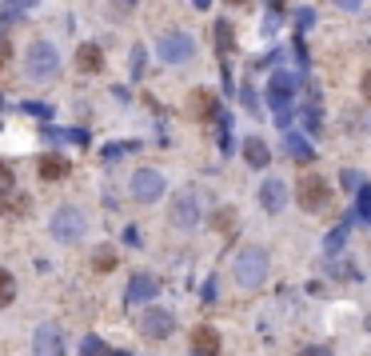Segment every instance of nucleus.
<instances>
[{"label": "nucleus", "instance_id": "nucleus-18", "mask_svg": "<svg viewBox=\"0 0 371 356\" xmlns=\"http://www.w3.org/2000/svg\"><path fill=\"white\" fill-rule=\"evenodd\" d=\"M12 296H16V280H12L9 268H0V308L12 305Z\"/></svg>", "mask_w": 371, "mask_h": 356}, {"label": "nucleus", "instance_id": "nucleus-16", "mask_svg": "<svg viewBox=\"0 0 371 356\" xmlns=\"http://www.w3.org/2000/svg\"><path fill=\"white\" fill-rule=\"evenodd\" d=\"M156 280H152V276H136V280H132V288H128V300L132 305H144V300H152V296H156Z\"/></svg>", "mask_w": 371, "mask_h": 356}, {"label": "nucleus", "instance_id": "nucleus-23", "mask_svg": "<svg viewBox=\"0 0 371 356\" xmlns=\"http://www.w3.org/2000/svg\"><path fill=\"white\" fill-rule=\"evenodd\" d=\"M9 56H12V49H9V41H0V68L9 64Z\"/></svg>", "mask_w": 371, "mask_h": 356}, {"label": "nucleus", "instance_id": "nucleus-4", "mask_svg": "<svg viewBox=\"0 0 371 356\" xmlns=\"http://www.w3.org/2000/svg\"><path fill=\"white\" fill-rule=\"evenodd\" d=\"M296 200H300L303 213H315V208H323L331 200V184L315 173H303L300 184H296Z\"/></svg>", "mask_w": 371, "mask_h": 356}, {"label": "nucleus", "instance_id": "nucleus-21", "mask_svg": "<svg viewBox=\"0 0 371 356\" xmlns=\"http://www.w3.org/2000/svg\"><path fill=\"white\" fill-rule=\"evenodd\" d=\"M216 36H220V52H231V24L228 21L216 24Z\"/></svg>", "mask_w": 371, "mask_h": 356}, {"label": "nucleus", "instance_id": "nucleus-5", "mask_svg": "<svg viewBox=\"0 0 371 356\" xmlns=\"http://www.w3.org/2000/svg\"><path fill=\"white\" fill-rule=\"evenodd\" d=\"M156 52H160V61H168V64H188L192 56H196V41H192L188 32H164Z\"/></svg>", "mask_w": 371, "mask_h": 356}, {"label": "nucleus", "instance_id": "nucleus-12", "mask_svg": "<svg viewBox=\"0 0 371 356\" xmlns=\"http://www.w3.org/2000/svg\"><path fill=\"white\" fill-rule=\"evenodd\" d=\"M192 352H196V356H216V352H220V332L208 328V325L192 328Z\"/></svg>", "mask_w": 371, "mask_h": 356}, {"label": "nucleus", "instance_id": "nucleus-13", "mask_svg": "<svg viewBox=\"0 0 371 356\" xmlns=\"http://www.w3.org/2000/svg\"><path fill=\"white\" fill-rule=\"evenodd\" d=\"M240 153H244V161H248L251 168H268V161H271V153H268V144H263L260 136H244V144H240Z\"/></svg>", "mask_w": 371, "mask_h": 356}, {"label": "nucleus", "instance_id": "nucleus-24", "mask_svg": "<svg viewBox=\"0 0 371 356\" xmlns=\"http://www.w3.org/2000/svg\"><path fill=\"white\" fill-rule=\"evenodd\" d=\"M360 88H363V96H367V101H371V68L363 72V81H360Z\"/></svg>", "mask_w": 371, "mask_h": 356}, {"label": "nucleus", "instance_id": "nucleus-6", "mask_svg": "<svg viewBox=\"0 0 371 356\" xmlns=\"http://www.w3.org/2000/svg\"><path fill=\"white\" fill-rule=\"evenodd\" d=\"M132 196L140 204H156L164 196V176L156 168H136L132 173Z\"/></svg>", "mask_w": 371, "mask_h": 356}, {"label": "nucleus", "instance_id": "nucleus-1", "mask_svg": "<svg viewBox=\"0 0 371 356\" xmlns=\"http://www.w3.org/2000/svg\"><path fill=\"white\" fill-rule=\"evenodd\" d=\"M84 228H88V220H84V213L76 208V204L56 208V213H52V224H48L52 240H61V245H76V240L84 236Z\"/></svg>", "mask_w": 371, "mask_h": 356}, {"label": "nucleus", "instance_id": "nucleus-11", "mask_svg": "<svg viewBox=\"0 0 371 356\" xmlns=\"http://www.w3.org/2000/svg\"><path fill=\"white\" fill-rule=\"evenodd\" d=\"M36 356H64V336L56 325L36 328Z\"/></svg>", "mask_w": 371, "mask_h": 356}, {"label": "nucleus", "instance_id": "nucleus-10", "mask_svg": "<svg viewBox=\"0 0 371 356\" xmlns=\"http://www.w3.org/2000/svg\"><path fill=\"white\" fill-rule=\"evenodd\" d=\"M172 224L176 228H196L200 224V208H196V196L192 193H184L180 200L172 204Z\"/></svg>", "mask_w": 371, "mask_h": 356}, {"label": "nucleus", "instance_id": "nucleus-8", "mask_svg": "<svg viewBox=\"0 0 371 356\" xmlns=\"http://www.w3.org/2000/svg\"><path fill=\"white\" fill-rule=\"evenodd\" d=\"M140 328H144V336H152V340H164V336H172V328H176V316H172L168 308L152 305L148 312L140 316Z\"/></svg>", "mask_w": 371, "mask_h": 356}, {"label": "nucleus", "instance_id": "nucleus-22", "mask_svg": "<svg viewBox=\"0 0 371 356\" xmlns=\"http://www.w3.org/2000/svg\"><path fill=\"white\" fill-rule=\"evenodd\" d=\"M12 184H16L12 168H9V164H0V196H9V193H12Z\"/></svg>", "mask_w": 371, "mask_h": 356}, {"label": "nucleus", "instance_id": "nucleus-3", "mask_svg": "<svg viewBox=\"0 0 371 356\" xmlns=\"http://www.w3.org/2000/svg\"><path fill=\"white\" fill-rule=\"evenodd\" d=\"M236 280H240L244 288H260L263 280H268V253L256 245H248L240 256H236Z\"/></svg>", "mask_w": 371, "mask_h": 356}, {"label": "nucleus", "instance_id": "nucleus-19", "mask_svg": "<svg viewBox=\"0 0 371 356\" xmlns=\"http://www.w3.org/2000/svg\"><path fill=\"white\" fill-rule=\"evenodd\" d=\"M28 213V196H4V216H24Z\"/></svg>", "mask_w": 371, "mask_h": 356}, {"label": "nucleus", "instance_id": "nucleus-14", "mask_svg": "<svg viewBox=\"0 0 371 356\" xmlns=\"http://www.w3.org/2000/svg\"><path fill=\"white\" fill-rule=\"evenodd\" d=\"M76 68L80 72H100L104 68L100 49H96V44H80V49H76Z\"/></svg>", "mask_w": 371, "mask_h": 356}, {"label": "nucleus", "instance_id": "nucleus-17", "mask_svg": "<svg viewBox=\"0 0 371 356\" xmlns=\"http://www.w3.org/2000/svg\"><path fill=\"white\" fill-rule=\"evenodd\" d=\"M41 176L44 180H64V176H68V161H64V156H44L41 161Z\"/></svg>", "mask_w": 371, "mask_h": 356}, {"label": "nucleus", "instance_id": "nucleus-9", "mask_svg": "<svg viewBox=\"0 0 371 356\" xmlns=\"http://www.w3.org/2000/svg\"><path fill=\"white\" fill-rule=\"evenodd\" d=\"M260 204L268 213H280L283 204H288V184H283L280 176H268V180L260 184Z\"/></svg>", "mask_w": 371, "mask_h": 356}, {"label": "nucleus", "instance_id": "nucleus-25", "mask_svg": "<svg viewBox=\"0 0 371 356\" xmlns=\"http://www.w3.org/2000/svg\"><path fill=\"white\" fill-rule=\"evenodd\" d=\"M335 4H340V9H348V12H355L363 4V0H335Z\"/></svg>", "mask_w": 371, "mask_h": 356}, {"label": "nucleus", "instance_id": "nucleus-26", "mask_svg": "<svg viewBox=\"0 0 371 356\" xmlns=\"http://www.w3.org/2000/svg\"><path fill=\"white\" fill-rule=\"evenodd\" d=\"M16 4H21V9H32V4H36V0H16Z\"/></svg>", "mask_w": 371, "mask_h": 356}, {"label": "nucleus", "instance_id": "nucleus-27", "mask_svg": "<svg viewBox=\"0 0 371 356\" xmlns=\"http://www.w3.org/2000/svg\"><path fill=\"white\" fill-rule=\"evenodd\" d=\"M303 356H308V352H303ZM311 356H328V352H311Z\"/></svg>", "mask_w": 371, "mask_h": 356}, {"label": "nucleus", "instance_id": "nucleus-7", "mask_svg": "<svg viewBox=\"0 0 371 356\" xmlns=\"http://www.w3.org/2000/svg\"><path fill=\"white\" fill-rule=\"evenodd\" d=\"M291 96H296V81H291L288 72H276V76H271V84H268V101H271V108H276V116H280V124H288Z\"/></svg>", "mask_w": 371, "mask_h": 356}, {"label": "nucleus", "instance_id": "nucleus-20", "mask_svg": "<svg viewBox=\"0 0 371 356\" xmlns=\"http://www.w3.org/2000/svg\"><path fill=\"white\" fill-rule=\"evenodd\" d=\"M288 153H291V156H300V161H308L311 148H308V141H300V136H288Z\"/></svg>", "mask_w": 371, "mask_h": 356}, {"label": "nucleus", "instance_id": "nucleus-2", "mask_svg": "<svg viewBox=\"0 0 371 356\" xmlns=\"http://www.w3.org/2000/svg\"><path fill=\"white\" fill-rule=\"evenodd\" d=\"M24 72H28L32 81H52V76L61 72V56H56V49H52L48 41H32L28 56H24Z\"/></svg>", "mask_w": 371, "mask_h": 356}, {"label": "nucleus", "instance_id": "nucleus-28", "mask_svg": "<svg viewBox=\"0 0 371 356\" xmlns=\"http://www.w3.org/2000/svg\"><path fill=\"white\" fill-rule=\"evenodd\" d=\"M231 4H244V0H231Z\"/></svg>", "mask_w": 371, "mask_h": 356}, {"label": "nucleus", "instance_id": "nucleus-15", "mask_svg": "<svg viewBox=\"0 0 371 356\" xmlns=\"http://www.w3.org/2000/svg\"><path fill=\"white\" fill-rule=\"evenodd\" d=\"M192 112H196V121H204V124H208L211 116H216V96H211L208 88H200L196 96H192Z\"/></svg>", "mask_w": 371, "mask_h": 356}]
</instances>
